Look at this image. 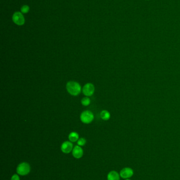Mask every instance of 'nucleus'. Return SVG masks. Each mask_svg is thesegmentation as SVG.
Here are the masks:
<instances>
[{
  "instance_id": "nucleus-1",
  "label": "nucleus",
  "mask_w": 180,
  "mask_h": 180,
  "mask_svg": "<svg viewBox=\"0 0 180 180\" xmlns=\"http://www.w3.org/2000/svg\"><path fill=\"white\" fill-rule=\"evenodd\" d=\"M66 89L68 92L73 96H77L81 92V86L76 81H69L67 83Z\"/></svg>"
},
{
  "instance_id": "nucleus-2",
  "label": "nucleus",
  "mask_w": 180,
  "mask_h": 180,
  "mask_svg": "<svg viewBox=\"0 0 180 180\" xmlns=\"http://www.w3.org/2000/svg\"><path fill=\"white\" fill-rule=\"evenodd\" d=\"M31 168L29 164L27 162L20 163L16 168V172L19 175L25 176L30 172Z\"/></svg>"
},
{
  "instance_id": "nucleus-3",
  "label": "nucleus",
  "mask_w": 180,
  "mask_h": 180,
  "mask_svg": "<svg viewBox=\"0 0 180 180\" xmlns=\"http://www.w3.org/2000/svg\"><path fill=\"white\" fill-rule=\"evenodd\" d=\"M94 119L93 113L90 111L86 110L81 113L80 115V120L81 122L85 124H89L91 123Z\"/></svg>"
},
{
  "instance_id": "nucleus-4",
  "label": "nucleus",
  "mask_w": 180,
  "mask_h": 180,
  "mask_svg": "<svg viewBox=\"0 0 180 180\" xmlns=\"http://www.w3.org/2000/svg\"><path fill=\"white\" fill-rule=\"evenodd\" d=\"M120 176L124 179H129L134 175V171L130 168H123L119 173Z\"/></svg>"
},
{
  "instance_id": "nucleus-5",
  "label": "nucleus",
  "mask_w": 180,
  "mask_h": 180,
  "mask_svg": "<svg viewBox=\"0 0 180 180\" xmlns=\"http://www.w3.org/2000/svg\"><path fill=\"white\" fill-rule=\"evenodd\" d=\"M95 92V87L92 83H87L84 85L82 89V92L87 96H90L93 95Z\"/></svg>"
},
{
  "instance_id": "nucleus-6",
  "label": "nucleus",
  "mask_w": 180,
  "mask_h": 180,
  "mask_svg": "<svg viewBox=\"0 0 180 180\" xmlns=\"http://www.w3.org/2000/svg\"><path fill=\"white\" fill-rule=\"evenodd\" d=\"M13 21L16 24L19 25H23L25 20L22 14L19 12H15L13 15Z\"/></svg>"
},
{
  "instance_id": "nucleus-7",
  "label": "nucleus",
  "mask_w": 180,
  "mask_h": 180,
  "mask_svg": "<svg viewBox=\"0 0 180 180\" xmlns=\"http://www.w3.org/2000/svg\"><path fill=\"white\" fill-rule=\"evenodd\" d=\"M73 144L71 142L65 141L64 142L61 146V150L64 153H69L71 152L73 150Z\"/></svg>"
},
{
  "instance_id": "nucleus-8",
  "label": "nucleus",
  "mask_w": 180,
  "mask_h": 180,
  "mask_svg": "<svg viewBox=\"0 0 180 180\" xmlns=\"http://www.w3.org/2000/svg\"><path fill=\"white\" fill-rule=\"evenodd\" d=\"M72 153L74 158L76 159H80L83 156L84 151L80 147V146L76 145L74 147L73 150L72 151Z\"/></svg>"
},
{
  "instance_id": "nucleus-9",
  "label": "nucleus",
  "mask_w": 180,
  "mask_h": 180,
  "mask_svg": "<svg viewBox=\"0 0 180 180\" xmlns=\"http://www.w3.org/2000/svg\"><path fill=\"white\" fill-rule=\"evenodd\" d=\"M120 174L115 171H110L107 175L108 180H120Z\"/></svg>"
},
{
  "instance_id": "nucleus-10",
  "label": "nucleus",
  "mask_w": 180,
  "mask_h": 180,
  "mask_svg": "<svg viewBox=\"0 0 180 180\" xmlns=\"http://www.w3.org/2000/svg\"><path fill=\"white\" fill-rule=\"evenodd\" d=\"M68 138L71 142H75L79 140V134L76 132H72L69 134Z\"/></svg>"
},
{
  "instance_id": "nucleus-11",
  "label": "nucleus",
  "mask_w": 180,
  "mask_h": 180,
  "mask_svg": "<svg viewBox=\"0 0 180 180\" xmlns=\"http://www.w3.org/2000/svg\"><path fill=\"white\" fill-rule=\"evenodd\" d=\"M100 116L103 120L107 121L109 120L110 115L108 111H107V110H103L102 111V112L100 113Z\"/></svg>"
},
{
  "instance_id": "nucleus-12",
  "label": "nucleus",
  "mask_w": 180,
  "mask_h": 180,
  "mask_svg": "<svg viewBox=\"0 0 180 180\" xmlns=\"http://www.w3.org/2000/svg\"><path fill=\"white\" fill-rule=\"evenodd\" d=\"M81 104L84 106H88L90 103V100L88 97L82 98V99L81 100Z\"/></svg>"
},
{
  "instance_id": "nucleus-13",
  "label": "nucleus",
  "mask_w": 180,
  "mask_h": 180,
  "mask_svg": "<svg viewBox=\"0 0 180 180\" xmlns=\"http://www.w3.org/2000/svg\"><path fill=\"white\" fill-rule=\"evenodd\" d=\"M86 143V140L84 138H80L79 139V140L77 141V144L79 146H84L85 145V144Z\"/></svg>"
},
{
  "instance_id": "nucleus-14",
  "label": "nucleus",
  "mask_w": 180,
  "mask_h": 180,
  "mask_svg": "<svg viewBox=\"0 0 180 180\" xmlns=\"http://www.w3.org/2000/svg\"><path fill=\"white\" fill-rule=\"evenodd\" d=\"M29 11V7L28 5H24L21 8V12L24 13H28Z\"/></svg>"
},
{
  "instance_id": "nucleus-15",
  "label": "nucleus",
  "mask_w": 180,
  "mask_h": 180,
  "mask_svg": "<svg viewBox=\"0 0 180 180\" xmlns=\"http://www.w3.org/2000/svg\"><path fill=\"white\" fill-rule=\"evenodd\" d=\"M11 180H20V178L18 174H14L11 177Z\"/></svg>"
},
{
  "instance_id": "nucleus-16",
  "label": "nucleus",
  "mask_w": 180,
  "mask_h": 180,
  "mask_svg": "<svg viewBox=\"0 0 180 180\" xmlns=\"http://www.w3.org/2000/svg\"><path fill=\"white\" fill-rule=\"evenodd\" d=\"M125 180H130L129 179H125Z\"/></svg>"
}]
</instances>
